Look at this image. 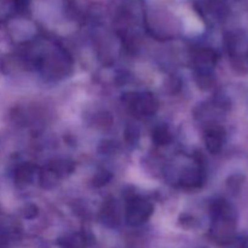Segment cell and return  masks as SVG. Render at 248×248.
Masks as SVG:
<instances>
[{"instance_id": "obj_1", "label": "cell", "mask_w": 248, "mask_h": 248, "mask_svg": "<svg viewBox=\"0 0 248 248\" xmlns=\"http://www.w3.org/2000/svg\"><path fill=\"white\" fill-rule=\"evenodd\" d=\"M16 2L18 5H26L28 2V0H16Z\"/></svg>"}]
</instances>
